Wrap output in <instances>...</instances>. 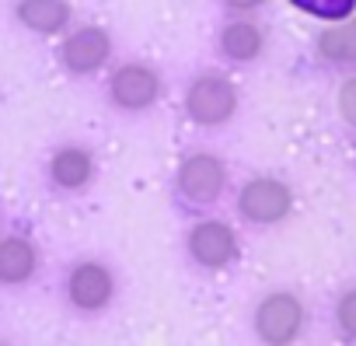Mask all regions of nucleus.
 <instances>
[{
    "mask_svg": "<svg viewBox=\"0 0 356 346\" xmlns=\"http://www.w3.org/2000/svg\"><path fill=\"white\" fill-rule=\"evenodd\" d=\"M335 318H339V329H342L349 339H356V287L346 290V294L339 297V304H335Z\"/></svg>",
    "mask_w": 356,
    "mask_h": 346,
    "instance_id": "obj_15",
    "label": "nucleus"
},
{
    "mask_svg": "<svg viewBox=\"0 0 356 346\" xmlns=\"http://www.w3.org/2000/svg\"><path fill=\"white\" fill-rule=\"evenodd\" d=\"M290 210H293V193L286 182H280L273 175H255L238 193V214L248 224H259V228L280 224Z\"/></svg>",
    "mask_w": 356,
    "mask_h": 346,
    "instance_id": "obj_5",
    "label": "nucleus"
},
{
    "mask_svg": "<svg viewBox=\"0 0 356 346\" xmlns=\"http://www.w3.org/2000/svg\"><path fill=\"white\" fill-rule=\"evenodd\" d=\"M115 297V273L98 262V259H84L67 273V301L77 311H102L108 308Z\"/></svg>",
    "mask_w": 356,
    "mask_h": 346,
    "instance_id": "obj_7",
    "label": "nucleus"
},
{
    "mask_svg": "<svg viewBox=\"0 0 356 346\" xmlns=\"http://www.w3.org/2000/svg\"><path fill=\"white\" fill-rule=\"evenodd\" d=\"M49 179L63 193H81L95 179V157H91V150L88 147H77V143L60 147L49 157Z\"/></svg>",
    "mask_w": 356,
    "mask_h": 346,
    "instance_id": "obj_9",
    "label": "nucleus"
},
{
    "mask_svg": "<svg viewBox=\"0 0 356 346\" xmlns=\"http://www.w3.org/2000/svg\"><path fill=\"white\" fill-rule=\"evenodd\" d=\"M304 301L290 290H273L255 308V336L269 346H286L304 329Z\"/></svg>",
    "mask_w": 356,
    "mask_h": 346,
    "instance_id": "obj_4",
    "label": "nucleus"
},
{
    "mask_svg": "<svg viewBox=\"0 0 356 346\" xmlns=\"http://www.w3.org/2000/svg\"><path fill=\"white\" fill-rule=\"evenodd\" d=\"M318 53L332 63H356V18H339L318 36Z\"/></svg>",
    "mask_w": 356,
    "mask_h": 346,
    "instance_id": "obj_13",
    "label": "nucleus"
},
{
    "mask_svg": "<svg viewBox=\"0 0 356 346\" xmlns=\"http://www.w3.org/2000/svg\"><path fill=\"white\" fill-rule=\"evenodd\" d=\"M175 189L186 203L193 207H210L224 196L227 189V164L224 157L210 154V150H196L189 157H182L175 171Z\"/></svg>",
    "mask_w": 356,
    "mask_h": 346,
    "instance_id": "obj_2",
    "label": "nucleus"
},
{
    "mask_svg": "<svg viewBox=\"0 0 356 346\" xmlns=\"http://www.w3.org/2000/svg\"><path fill=\"white\" fill-rule=\"evenodd\" d=\"M112 56V36L102 29V25H81L77 32H70L60 46V60L70 74L77 77H88V74H98Z\"/></svg>",
    "mask_w": 356,
    "mask_h": 346,
    "instance_id": "obj_8",
    "label": "nucleus"
},
{
    "mask_svg": "<svg viewBox=\"0 0 356 346\" xmlns=\"http://www.w3.org/2000/svg\"><path fill=\"white\" fill-rule=\"evenodd\" d=\"M186 249H189L196 266H203V269H227L238 259V235H234V228L227 221L207 217V221L189 228Z\"/></svg>",
    "mask_w": 356,
    "mask_h": 346,
    "instance_id": "obj_6",
    "label": "nucleus"
},
{
    "mask_svg": "<svg viewBox=\"0 0 356 346\" xmlns=\"http://www.w3.org/2000/svg\"><path fill=\"white\" fill-rule=\"evenodd\" d=\"M217 46H220L224 60H231V63H255L266 49V32L248 18H234L220 29Z\"/></svg>",
    "mask_w": 356,
    "mask_h": 346,
    "instance_id": "obj_10",
    "label": "nucleus"
},
{
    "mask_svg": "<svg viewBox=\"0 0 356 346\" xmlns=\"http://www.w3.org/2000/svg\"><path fill=\"white\" fill-rule=\"evenodd\" d=\"M266 0H224V8H231V11H238V15H248V11H255V8H262Z\"/></svg>",
    "mask_w": 356,
    "mask_h": 346,
    "instance_id": "obj_17",
    "label": "nucleus"
},
{
    "mask_svg": "<svg viewBox=\"0 0 356 346\" xmlns=\"http://www.w3.org/2000/svg\"><path fill=\"white\" fill-rule=\"evenodd\" d=\"M161 95H164V81L150 63L133 60L115 67L108 77V98L122 112H147L161 102Z\"/></svg>",
    "mask_w": 356,
    "mask_h": 346,
    "instance_id": "obj_3",
    "label": "nucleus"
},
{
    "mask_svg": "<svg viewBox=\"0 0 356 346\" xmlns=\"http://www.w3.org/2000/svg\"><path fill=\"white\" fill-rule=\"evenodd\" d=\"M39 269V252L29 238L22 235H8L0 238V283L4 287H18L29 283Z\"/></svg>",
    "mask_w": 356,
    "mask_h": 346,
    "instance_id": "obj_11",
    "label": "nucleus"
},
{
    "mask_svg": "<svg viewBox=\"0 0 356 346\" xmlns=\"http://www.w3.org/2000/svg\"><path fill=\"white\" fill-rule=\"evenodd\" d=\"M234 112H238V88L231 77L207 70V74L193 77V84L186 88V116L196 126L217 129V126L231 123Z\"/></svg>",
    "mask_w": 356,
    "mask_h": 346,
    "instance_id": "obj_1",
    "label": "nucleus"
},
{
    "mask_svg": "<svg viewBox=\"0 0 356 346\" xmlns=\"http://www.w3.org/2000/svg\"><path fill=\"white\" fill-rule=\"evenodd\" d=\"M339 112L346 123L356 126V77H346L342 88H339Z\"/></svg>",
    "mask_w": 356,
    "mask_h": 346,
    "instance_id": "obj_16",
    "label": "nucleus"
},
{
    "mask_svg": "<svg viewBox=\"0 0 356 346\" xmlns=\"http://www.w3.org/2000/svg\"><path fill=\"white\" fill-rule=\"evenodd\" d=\"M18 22L39 36H56L70 25L67 0H18Z\"/></svg>",
    "mask_w": 356,
    "mask_h": 346,
    "instance_id": "obj_12",
    "label": "nucleus"
},
{
    "mask_svg": "<svg viewBox=\"0 0 356 346\" xmlns=\"http://www.w3.org/2000/svg\"><path fill=\"white\" fill-rule=\"evenodd\" d=\"M290 4L311 18H321V22H339V18H349L356 11V0H290Z\"/></svg>",
    "mask_w": 356,
    "mask_h": 346,
    "instance_id": "obj_14",
    "label": "nucleus"
}]
</instances>
